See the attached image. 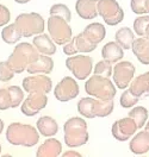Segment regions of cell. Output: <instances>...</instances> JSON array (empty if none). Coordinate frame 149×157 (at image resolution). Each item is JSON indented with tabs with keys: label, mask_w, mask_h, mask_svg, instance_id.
<instances>
[{
	"label": "cell",
	"mask_w": 149,
	"mask_h": 157,
	"mask_svg": "<svg viewBox=\"0 0 149 157\" xmlns=\"http://www.w3.org/2000/svg\"><path fill=\"white\" fill-rule=\"evenodd\" d=\"M14 76V71L11 69L7 61L0 62V82H9Z\"/></svg>",
	"instance_id": "e575fe53"
},
{
	"label": "cell",
	"mask_w": 149,
	"mask_h": 157,
	"mask_svg": "<svg viewBox=\"0 0 149 157\" xmlns=\"http://www.w3.org/2000/svg\"><path fill=\"white\" fill-rule=\"evenodd\" d=\"M137 130H139V128H137L135 120L128 116V117L122 118L119 120H116L112 124L111 133H112V136L116 138L117 140L125 142L130 137H132L136 133Z\"/></svg>",
	"instance_id": "4fadbf2b"
},
{
	"label": "cell",
	"mask_w": 149,
	"mask_h": 157,
	"mask_svg": "<svg viewBox=\"0 0 149 157\" xmlns=\"http://www.w3.org/2000/svg\"><path fill=\"white\" fill-rule=\"evenodd\" d=\"M7 88L12 99V108H17L24 101V89L19 86H9Z\"/></svg>",
	"instance_id": "d6a6232c"
},
{
	"label": "cell",
	"mask_w": 149,
	"mask_h": 157,
	"mask_svg": "<svg viewBox=\"0 0 149 157\" xmlns=\"http://www.w3.org/2000/svg\"><path fill=\"white\" fill-rule=\"evenodd\" d=\"M32 44L38 50V52L43 54V55L51 56L56 52V43L51 39L49 35H47L44 32L35 36L32 39Z\"/></svg>",
	"instance_id": "ac0fdd59"
},
{
	"label": "cell",
	"mask_w": 149,
	"mask_h": 157,
	"mask_svg": "<svg viewBox=\"0 0 149 157\" xmlns=\"http://www.w3.org/2000/svg\"><path fill=\"white\" fill-rule=\"evenodd\" d=\"M12 108V99L7 87L0 88V111H6Z\"/></svg>",
	"instance_id": "d590c367"
},
{
	"label": "cell",
	"mask_w": 149,
	"mask_h": 157,
	"mask_svg": "<svg viewBox=\"0 0 149 157\" xmlns=\"http://www.w3.org/2000/svg\"><path fill=\"white\" fill-rule=\"evenodd\" d=\"M139 98L135 97V95L130 92V89H127V90H124L123 94L120 95L119 104H120V106L123 108H130V107H134V106L139 102Z\"/></svg>",
	"instance_id": "836d02e7"
},
{
	"label": "cell",
	"mask_w": 149,
	"mask_h": 157,
	"mask_svg": "<svg viewBox=\"0 0 149 157\" xmlns=\"http://www.w3.org/2000/svg\"><path fill=\"white\" fill-rule=\"evenodd\" d=\"M123 48L119 45L117 42H108L103 49H101V56L103 59L109 61L110 63L115 64L119 61H122L124 56V51Z\"/></svg>",
	"instance_id": "44dd1931"
},
{
	"label": "cell",
	"mask_w": 149,
	"mask_h": 157,
	"mask_svg": "<svg viewBox=\"0 0 149 157\" xmlns=\"http://www.w3.org/2000/svg\"><path fill=\"white\" fill-rule=\"evenodd\" d=\"M85 92L89 97L101 100H113L117 89L110 78L93 74L85 83Z\"/></svg>",
	"instance_id": "277c9868"
},
{
	"label": "cell",
	"mask_w": 149,
	"mask_h": 157,
	"mask_svg": "<svg viewBox=\"0 0 149 157\" xmlns=\"http://www.w3.org/2000/svg\"><path fill=\"white\" fill-rule=\"evenodd\" d=\"M75 11L82 19H94L98 16V0H76Z\"/></svg>",
	"instance_id": "9a60e30c"
},
{
	"label": "cell",
	"mask_w": 149,
	"mask_h": 157,
	"mask_svg": "<svg viewBox=\"0 0 149 157\" xmlns=\"http://www.w3.org/2000/svg\"><path fill=\"white\" fill-rule=\"evenodd\" d=\"M22 86L26 93L41 92L48 94L53 89V81L45 74H31L23 78Z\"/></svg>",
	"instance_id": "8fae6325"
},
{
	"label": "cell",
	"mask_w": 149,
	"mask_h": 157,
	"mask_svg": "<svg viewBox=\"0 0 149 157\" xmlns=\"http://www.w3.org/2000/svg\"><path fill=\"white\" fill-rule=\"evenodd\" d=\"M130 9L135 14H146L147 10H146V0H131L130 1Z\"/></svg>",
	"instance_id": "8d00e7d4"
},
{
	"label": "cell",
	"mask_w": 149,
	"mask_h": 157,
	"mask_svg": "<svg viewBox=\"0 0 149 157\" xmlns=\"http://www.w3.org/2000/svg\"><path fill=\"white\" fill-rule=\"evenodd\" d=\"M14 24L19 29L23 37H35L40 33H43L45 28L44 18L36 12L20 13L17 16Z\"/></svg>",
	"instance_id": "5b68a950"
},
{
	"label": "cell",
	"mask_w": 149,
	"mask_h": 157,
	"mask_svg": "<svg viewBox=\"0 0 149 157\" xmlns=\"http://www.w3.org/2000/svg\"><path fill=\"white\" fill-rule=\"evenodd\" d=\"M112 73H113L112 63H110L109 61H106V59L99 61L93 68V74L100 75V76H105V78H111Z\"/></svg>",
	"instance_id": "f546056e"
},
{
	"label": "cell",
	"mask_w": 149,
	"mask_h": 157,
	"mask_svg": "<svg viewBox=\"0 0 149 157\" xmlns=\"http://www.w3.org/2000/svg\"><path fill=\"white\" fill-rule=\"evenodd\" d=\"M115 38H116V42L118 43L123 49L129 50L131 49L132 43L135 40V33H134V31L130 28L123 26V28L117 30V32L115 35Z\"/></svg>",
	"instance_id": "cb8c5ba5"
},
{
	"label": "cell",
	"mask_w": 149,
	"mask_h": 157,
	"mask_svg": "<svg viewBox=\"0 0 149 157\" xmlns=\"http://www.w3.org/2000/svg\"><path fill=\"white\" fill-rule=\"evenodd\" d=\"M74 40H75L76 49L81 54H89L97 48V44L92 43L82 32H80L78 36H74Z\"/></svg>",
	"instance_id": "83f0119b"
},
{
	"label": "cell",
	"mask_w": 149,
	"mask_h": 157,
	"mask_svg": "<svg viewBox=\"0 0 149 157\" xmlns=\"http://www.w3.org/2000/svg\"><path fill=\"white\" fill-rule=\"evenodd\" d=\"M128 116L135 120V123L139 130L143 126H146V123L148 120V109L143 106H136L128 113Z\"/></svg>",
	"instance_id": "f1b7e54d"
},
{
	"label": "cell",
	"mask_w": 149,
	"mask_h": 157,
	"mask_svg": "<svg viewBox=\"0 0 149 157\" xmlns=\"http://www.w3.org/2000/svg\"><path fill=\"white\" fill-rule=\"evenodd\" d=\"M36 128L38 130V132L44 137H53L59 132L57 121L49 116H43L38 118L36 123Z\"/></svg>",
	"instance_id": "7402d4cb"
},
{
	"label": "cell",
	"mask_w": 149,
	"mask_h": 157,
	"mask_svg": "<svg viewBox=\"0 0 149 157\" xmlns=\"http://www.w3.org/2000/svg\"><path fill=\"white\" fill-rule=\"evenodd\" d=\"M63 48V52L65 55H68V56H73V55H76L79 51L76 49V45H75V40H74V37L70 39L68 43H66L65 45H62Z\"/></svg>",
	"instance_id": "f35d334b"
},
{
	"label": "cell",
	"mask_w": 149,
	"mask_h": 157,
	"mask_svg": "<svg viewBox=\"0 0 149 157\" xmlns=\"http://www.w3.org/2000/svg\"><path fill=\"white\" fill-rule=\"evenodd\" d=\"M148 25H149L148 14H142L141 17H137L136 19L134 20V31H135V33L137 36H139V37H143L146 35V30H147Z\"/></svg>",
	"instance_id": "1f68e13d"
},
{
	"label": "cell",
	"mask_w": 149,
	"mask_h": 157,
	"mask_svg": "<svg viewBox=\"0 0 149 157\" xmlns=\"http://www.w3.org/2000/svg\"><path fill=\"white\" fill-rule=\"evenodd\" d=\"M87 123L81 117H72L63 124V139L68 147H80L88 142Z\"/></svg>",
	"instance_id": "7a4b0ae2"
},
{
	"label": "cell",
	"mask_w": 149,
	"mask_h": 157,
	"mask_svg": "<svg viewBox=\"0 0 149 157\" xmlns=\"http://www.w3.org/2000/svg\"><path fill=\"white\" fill-rule=\"evenodd\" d=\"M49 36L57 45H65L73 38V30L69 23L59 16H50L47 20Z\"/></svg>",
	"instance_id": "8992f818"
},
{
	"label": "cell",
	"mask_w": 149,
	"mask_h": 157,
	"mask_svg": "<svg viewBox=\"0 0 149 157\" xmlns=\"http://www.w3.org/2000/svg\"><path fill=\"white\" fill-rule=\"evenodd\" d=\"M40 135L37 128L17 121L11 123L6 128V140L17 147H35L40 142Z\"/></svg>",
	"instance_id": "6da1fadb"
},
{
	"label": "cell",
	"mask_w": 149,
	"mask_h": 157,
	"mask_svg": "<svg viewBox=\"0 0 149 157\" xmlns=\"http://www.w3.org/2000/svg\"><path fill=\"white\" fill-rule=\"evenodd\" d=\"M38 55L40 52L33 44L23 42L14 47L12 54L7 59V63L14 74H20L28 69L30 64L38 57Z\"/></svg>",
	"instance_id": "3957f363"
},
{
	"label": "cell",
	"mask_w": 149,
	"mask_h": 157,
	"mask_svg": "<svg viewBox=\"0 0 149 157\" xmlns=\"http://www.w3.org/2000/svg\"><path fill=\"white\" fill-rule=\"evenodd\" d=\"M94 99L93 97H86L79 100L78 102V112L82 117L88 118H96L94 116V111H93V106H94Z\"/></svg>",
	"instance_id": "4316f807"
},
{
	"label": "cell",
	"mask_w": 149,
	"mask_h": 157,
	"mask_svg": "<svg viewBox=\"0 0 149 157\" xmlns=\"http://www.w3.org/2000/svg\"><path fill=\"white\" fill-rule=\"evenodd\" d=\"M146 130L149 132V121H148V120H147V123H146Z\"/></svg>",
	"instance_id": "f6af8a7d"
},
{
	"label": "cell",
	"mask_w": 149,
	"mask_h": 157,
	"mask_svg": "<svg viewBox=\"0 0 149 157\" xmlns=\"http://www.w3.org/2000/svg\"><path fill=\"white\" fill-rule=\"evenodd\" d=\"M49 13H50V16H59L61 18L66 19L68 23L72 20V13H70V10L68 9V6L65 5V4H61V2L54 4V5L50 7Z\"/></svg>",
	"instance_id": "4dcf8cb0"
},
{
	"label": "cell",
	"mask_w": 149,
	"mask_h": 157,
	"mask_svg": "<svg viewBox=\"0 0 149 157\" xmlns=\"http://www.w3.org/2000/svg\"><path fill=\"white\" fill-rule=\"evenodd\" d=\"M146 10L147 13H149V0H146Z\"/></svg>",
	"instance_id": "7bdbcfd3"
},
{
	"label": "cell",
	"mask_w": 149,
	"mask_h": 157,
	"mask_svg": "<svg viewBox=\"0 0 149 157\" xmlns=\"http://www.w3.org/2000/svg\"><path fill=\"white\" fill-rule=\"evenodd\" d=\"M63 156H65V157H69V156L81 157V154H80V152H78V151H75V150H68V151L63 152Z\"/></svg>",
	"instance_id": "ab89813d"
},
{
	"label": "cell",
	"mask_w": 149,
	"mask_h": 157,
	"mask_svg": "<svg viewBox=\"0 0 149 157\" xmlns=\"http://www.w3.org/2000/svg\"><path fill=\"white\" fill-rule=\"evenodd\" d=\"M82 33L92 43L98 45L99 43H101V40H104V38L106 37V29L101 23H92L84 29Z\"/></svg>",
	"instance_id": "603a6c76"
},
{
	"label": "cell",
	"mask_w": 149,
	"mask_h": 157,
	"mask_svg": "<svg viewBox=\"0 0 149 157\" xmlns=\"http://www.w3.org/2000/svg\"><path fill=\"white\" fill-rule=\"evenodd\" d=\"M130 92L137 97V98H143L149 95V71L141 74L139 76L134 78L130 82Z\"/></svg>",
	"instance_id": "d6986e66"
},
{
	"label": "cell",
	"mask_w": 149,
	"mask_h": 157,
	"mask_svg": "<svg viewBox=\"0 0 149 157\" xmlns=\"http://www.w3.org/2000/svg\"><path fill=\"white\" fill-rule=\"evenodd\" d=\"M4 128H5V125H4V121L0 119V135L2 133V131H4Z\"/></svg>",
	"instance_id": "b9f144b4"
},
{
	"label": "cell",
	"mask_w": 149,
	"mask_h": 157,
	"mask_svg": "<svg viewBox=\"0 0 149 157\" xmlns=\"http://www.w3.org/2000/svg\"><path fill=\"white\" fill-rule=\"evenodd\" d=\"M54 69V59L51 56L40 54L38 57L30 64L26 71L29 74H45L48 75Z\"/></svg>",
	"instance_id": "5bb4252c"
},
{
	"label": "cell",
	"mask_w": 149,
	"mask_h": 157,
	"mask_svg": "<svg viewBox=\"0 0 149 157\" xmlns=\"http://www.w3.org/2000/svg\"><path fill=\"white\" fill-rule=\"evenodd\" d=\"M17 4H28V2H30L31 0H14Z\"/></svg>",
	"instance_id": "60d3db41"
},
{
	"label": "cell",
	"mask_w": 149,
	"mask_h": 157,
	"mask_svg": "<svg viewBox=\"0 0 149 157\" xmlns=\"http://www.w3.org/2000/svg\"><path fill=\"white\" fill-rule=\"evenodd\" d=\"M23 36L20 33L19 29L17 28V25L13 24H7L6 26H4L1 30V39L6 43V44H16L20 40Z\"/></svg>",
	"instance_id": "d4e9b609"
},
{
	"label": "cell",
	"mask_w": 149,
	"mask_h": 157,
	"mask_svg": "<svg viewBox=\"0 0 149 157\" xmlns=\"http://www.w3.org/2000/svg\"><path fill=\"white\" fill-rule=\"evenodd\" d=\"M115 108V102L113 100H101V99H94V116L98 118L108 117L112 113Z\"/></svg>",
	"instance_id": "484cf974"
},
{
	"label": "cell",
	"mask_w": 149,
	"mask_h": 157,
	"mask_svg": "<svg viewBox=\"0 0 149 157\" xmlns=\"http://www.w3.org/2000/svg\"><path fill=\"white\" fill-rule=\"evenodd\" d=\"M48 104V97L45 93L41 92H32L24 99L20 105V111L26 117H33L40 113L43 108H45Z\"/></svg>",
	"instance_id": "30bf717a"
},
{
	"label": "cell",
	"mask_w": 149,
	"mask_h": 157,
	"mask_svg": "<svg viewBox=\"0 0 149 157\" xmlns=\"http://www.w3.org/2000/svg\"><path fill=\"white\" fill-rule=\"evenodd\" d=\"M0 155H1V144H0Z\"/></svg>",
	"instance_id": "bcb514c9"
},
{
	"label": "cell",
	"mask_w": 149,
	"mask_h": 157,
	"mask_svg": "<svg viewBox=\"0 0 149 157\" xmlns=\"http://www.w3.org/2000/svg\"><path fill=\"white\" fill-rule=\"evenodd\" d=\"M66 67L78 80H86L92 74L93 59L88 55H73L66 59Z\"/></svg>",
	"instance_id": "ba28073f"
},
{
	"label": "cell",
	"mask_w": 149,
	"mask_h": 157,
	"mask_svg": "<svg viewBox=\"0 0 149 157\" xmlns=\"http://www.w3.org/2000/svg\"><path fill=\"white\" fill-rule=\"evenodd\" d=\"M62 154V144L59 139L49 137L36 151L37 157H57Z\"/></svg>",
	"instance_id": "2e32d148"
},
{
	"label": "cell",
	"mask_w": 149,
	"mask_h": 157,
	"mask_svg": "<svg viewBox=\"0 0 149 157\" xmlns=\"http://www.w3.org/2000/svg\"><path fill=\"white\" fill-rule=\"evenodd\" d=\"M144 37L149 38V25L147 26V30H146V35H144Z\"/></svg>",
	"instance_id": "ee69618b"
},
{
	"label": "cell",
	"mask_w": 149,
	"mask_h": 157,
	"mask_svg": "<svg viewBox=\"0 0 149 157\" xmlns=\"http://www.w3.org/2000/svg\"><path fill=\"white\" fill-rule=\"evenodd\" d=\"M136 68L130 61H119L113 67L112 78L113 83L119 89H125L130 86V82L134 80Z\"/></svg>",
	"instance_id": "9c48e42d"
},
{
	"label": "cell",
	"mask_w": 149,
	"mask_h": 157,
	"mask_svg": "<svg viewBox=\"0 0 149 157\" xmlns=\"http://www.w3.org/2000/svg\"><path fill=\"white\" fill-rule=\"evenodd\" d=\"M131 50L136 59L144 66H149V38L147 37H139L135 38Z\"/></svg>",
	"instance_id": "ffe728a7"
},
{
	"label": "cell",
	"mask_w": 149,
	"mask_h": 157,
	"mask_svg": "<svg viewBox=\"0 0 149 157\" xmlns=\"http://www.w3.org/2000/svg\"><path fill=\"white\" fill-rule=\"evenodd\" d=\"M98 14L110 26H116L124 19V11L117 0H98Z\"/></svg>",
	"instance_id": "52a82bcc"
},
{
	"label": "cell",
	"mask_w": 149,
	"mask_h": 157,
	"mask_svg": "<svg viewBox=\"0 0 149 157\" xmlns=\"http://www.w3.org/2000/svg\"><path fill=\"white\" fill-rule=\"evenodd\" d=\"M79 85L72 76H65L54 88V95L61 102H67L79 95Z\"/></svg>",
	"instance_id": "7c38bea8"
},
{
	"label": "cell",
	"mask_w": 149,
	"mask_h": 157,
	"mask_svg": "<svg viewBox=\"0 0 149 157\" xmlns=\"http://www.w3.org/2000/svg\"><path fill=\"white\" fill-rule=\"evenodd\" d=\"M11 19V12L10 10L0 4V26H6Z\"/></svg>",
	"instance_id": "74e56055"
},
{
	"label": "cell",
	"mask_w": 149,
	"mask_h": 157,
	"mask_svg": "<svg viewBox=\"0 0 149 157\" xmlns=\"http://www.w3.org/2000/svg\"><path fill=\"white\" fill-rule=\"evenodd\" d=\"M130 151L135 155H143L149 151V132L147 130L137 132L129 144Z\"/></svg>",
	"instance_id": "e0dca14e"
}]
</instances>
